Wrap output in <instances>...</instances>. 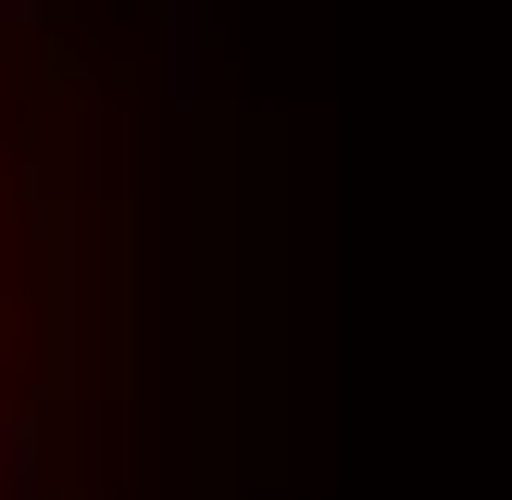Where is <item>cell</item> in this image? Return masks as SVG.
Instances as JSON below:
<instances>
[{
	"instance_id": "obj_1",
	"label": "cell",
	"mask_w": 512,
	"mask_h": 500,
	"mask_svg": "<svg viewBox=\"0 0 512 500\" xmlns=\"http://www.w3.org/2000/svg\"><path fill=\"white\" fill-rule=\"evenodd\" d=\"M125 138L88 0H0V500H113Z\"/></svg>"
}]
</instances>
